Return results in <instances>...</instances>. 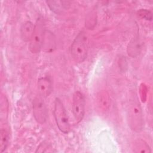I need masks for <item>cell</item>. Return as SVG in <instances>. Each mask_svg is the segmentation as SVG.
<instances>
[{"mask_svg": "<svg viewBox=\"0 0 153 153\" xmlns=\"http://www.w3.org/2000/svg\"><path fill=\"white\" fill-rule=\"evenodd\" d=\"M9 143V135L8 132L4 129L1 130V139H0V150L3 152L7 148Z\"/></svg>", "mask_w": 153, "mask_h": 153, "instance_id": "cell-10", "label": "cell"}, {"mask_svg": "<svg viewBox=\"0 0 153 153\" xmlns=\"http://www.w3.org/2000/svg\"><path fill=\"white\" fill-rule=\"evenodd\" d=\"M138 14L142 18L145 19L146 20H151L152 19V14L151 13L145 9H141L138 11Z\"/></svg>", "mask_w": 153, "mask_h": 153, "instance_id": "cell-13", "label": "cell"}, {"mask_svg": "<svg viewBox=\"0 0 153 153\" xmlns=\"http://www.w3.org/2000/svg\"><path fill=\"white\" fill-rule=\"evenodd\" d=\"M51 146L50 144L43 142L40 144V145L38 147L36 152H49L50 151L48 149H51Z\"/></svg>", "mask_w": 153, "mask_h": 153, "instance_id": "cell-14", "label": "cell"}, {"mask_svg": "<svg viewBox=\"0 0 153 153\" xmlns=\"http://www.w3.org/2000/svg\"><path fill=\"white\" fill-rule=\"evenodd\" d=\"M127 110L130 128L136 132L141 131L143 126V118L142 108L136 97L129 101Z\"/></svg>", "mask_w": 153, "mask_h": 153, "instance_id": "cell-2", "label": "cell"}, {"mask_svg": "<svg viewBox=\"0 0 153 153\" xmlns=\"http://www.w3.org/2000/svg\"><path fill=\"white\" fill-rule=\"evenodd\" d=\"M35 30V25L30 21L25 22L20 27V36L25 42H30Z\"/></svg>", "mask_w": 153, "mask_h": 153, "instance_id": "cell-9", "label": "cell"}, {"mask_svg": "<svg viewBox=\"0 0 153 153\" xmlns=\"http://www.w3.org/2000/svg\"><path fill=\"white\" fill-rule=\"evenodd\" d=\"M33 114L35 120L39 124L45 123L48 111L47 106L42 97H36L33 101Z\"/></svg>", "mask_w": 153, "mask_h": 153, "instance_id": "cell-6", "label": "cell"}, {"mask_svg": "<svg viewBox=\"0 0 153 153\" xmlns=\"http://www.w3.org/2000/svg\"><path fill=\"white\" fill-rule=\"evenodd\" d=\"M56 47V40L54 34L49 30H45L42 43V49L45 52H51Z\"/></svg>", "mask_w": 153, "mask_h": 153, "instance_id": "cell-8", "label": "cell"}, {"mask_svg": "<svg viewBox=\"0 0 153 153\" xmlns=\"http://www.w3.org/2000/svg\"><path fill=\"white\" fill-rule=\"evenodd\" d=\"M89 47V39L87 33L80 32L73 41L71 47V53L74 60L78 63L85 59Z\"/></svg>", "mask_w": 153, "mask_h": 153, "instance_id": "cell-1", "label": "cell"}, {"mask_svg": "<svg viewBox=\"0 0 153 153\" xmlns=\"http://www.w3.org/2000/svg\"><path fill=\"white\" fill-rule=\"evenodd\" d=\"M138 43V40L136 38H134L130 42L128 47V55L134 57L136 54H138L139 52V45Z\"/></svg>", "mask_w": 153, "mask_h": 153, "instance_id": "cell-12", "label": "cell"}, {"mask_svg": "<svg viewBox=\"0 0 153 153\" xmlns=\"http://www.w3.org/2000/svg\"><path fill=\"white\" fill-rule=\"evenodd\" d=\"M37 87L41 97L46 98L50 95L53 91V83L50 78L42 77L38 80Z\"/></svg>", "mask_w": 153, "mask_h": 153, "instance_id": "cell-7", "label": "cell"}, {"mask_svg": "<svg viewBox=\"0 0 153 153\" xmlns=\"http://www.w3.org/2000/svg\"><path fill=\"white\" fill-rule=\"evenodd\" d=\"M45 32V29L43 19L39 17L35 24L34 32L29 44V49L31 53L36 54L42 49Z\"/></svg>", "mask_w": 153, "mask_h": 153, "instance_id": "cell-4", "label": "cell"}, {"mask_svg": "<svg viewBox=\"0 0 153 153\" xmlns=\"http://www.w3.org/2000/svg\"><path fill=\"white\" fill-rule=\"evenodd\" d=\"M53 113L57 126L60 131L65 134H68L70 131L71 126L65 108L59 98L55 99Z\"/></svg>", "mask_w": 153, "mask_h": 153, "instance_id": "cell-3", "label": "cell"}, {"mask_svg": "<svg viewBox=\"0 0 153 153\" xmlns=\"http://www.w3.org/2000/svg\"><path fill=\"white\" fill-rule=\"evenodd\" d=\"M85 102L84 96L82 93L76 91L72 97V113L75 121L77 123L81 122L85 115Z\"/></svg>", "mask_w": 153, "mask_h": 153, "instance_id": "cell-5", "label": "cell"}, {"mask_svg": "<svg viewBox=\"0 0 153 153\" xmlns=\"http://www.w3.org/2000/svg\"><path fill=\"white\" fill-rule=\"evenodd\" d=\"M99 105L100 108L106 110L109 106L110 103V99L109 97V95L106 92H103L100 94L98 99Z\"/></svg>", "mask_w": 153, "mask_h": 153, "instance_id": "cell-11", "label": "cell"}]
</instances>
